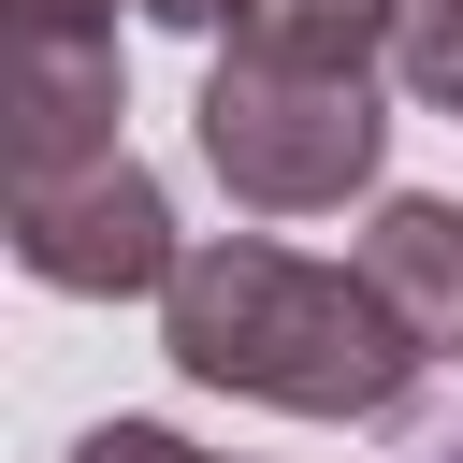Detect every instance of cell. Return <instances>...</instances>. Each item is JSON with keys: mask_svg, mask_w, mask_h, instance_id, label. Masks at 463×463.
<instances>
[{"mask_svg": "<svg viewBox=\"0 0 463 463\" xmlns=\"http://www.w3.org/2000/svg\"><path fill=\"white\" fill-rule=\"evenodd\" d=\"M130 14H145V29H232L246 0H130Z\"/></svg>", "mask_w": 463, "mask_h": 463, "instance_id": "cell-9", "label": "cell"}, {"mask_svg": "<svg viewBox=\"0 0 463 463\" xmlns=\"http://www.w3.org/2000/svg\"><path fill=\"white\" fill-rule=\"evenodd\" d=\"M391 87L434 101V116H463V0H405V29H391Z\"/></svg>", "mask_w": 463, "mask_h": 463, "instance_id": "cell-7", "label": "cell"}, {"mask_svg": "<svg viewBox=\"0 0 463 463\" xmlns=\"http://www.w3.org/2000/svg\"><path fill=\"white\" fill-rule=\"evenodd\" d=\"M188 130H203V174H217L246 217H333V203H362L376 159H391L376 72H304V58H246V43L203 72Z\"/></svg>", "mask_w": 463, "mask_h": 463, "instance_id": "cell-2", "label": "cell"}, {"mask_svg": "<svg viewBox=\"0 0 463 463\" xmlns=\"http://www.w3.org/2000/svg\"><path fill=\"white\" fill-rule=\"evenodd\" d=\"M116 0H14V188L116 159Z\"/></svg>", "mask_w": 463, "mask_h": 463, "instance_id": "cell-4", "label": "cell"}, {"mask_svg": "<svg viewBox=\"0 0 463 463\" xmlns=\"http://www.w3.org/2000/svg\"><path fill=\"white\" fill-rule=\"evenodd\" d=\"M14 260H29V289H58V304H159L174 260H188V232H174V188L116 145V159H87V174L14 188Z\"/></svg>", "mask_w": 463, "mask_h": 463, "instance_id": "cell-3", "label": "cell"}, {"mask_svg": "<svg viewBox=\"0 0 463 463\" xmlns=\"http://www.w3.org/2000/svg\"><path fill=\"white\" fill-rule=\"evenodd\" d=\"M347 260L376 275V304L405 318L420 362H463V188H391Z\"/></svg>", "mask_w": 463, "mask_h": 463, "instance_id": "cell-5", "label": "cell"}, {"mask_svg": "<svg viewBox=\"0 0 463 463\" xmlns=\"http://www.w3.org/2000/svg\"><path fill=\"white\" fill-rule=\"evenodd\" d=\"M159 347L188 391H232L275 420H347V434H391L434 376L362 260H304L275 232H203L159 289Z\"/></svg>", "mask_w": 463, "mask_h": 463, "instance_id": "cell-1", "label": "cell"}, {"mask_svg": "<svg viewBox=\"0 0 463 463\" xmlns=\"http://www.w3.org/2000/svg\"><path fill=\"white\" fill-rule=\"evenodd\" d=\"M72 463H217V449H188L174 420H101V434H72Z\"/></svg>", "mask_w": 463, "mask_h": 463, "instance_id": "cell-8", "label": "cell"}, {"mask_svg": "<svg viewBox=\"0 0 463 463\" xmlns=\"http://www.w3.org/2000/svg\"><path fill=\"white\" fill-rule=\"evenodd\" d=\"M405 29V0H246L232 43L246 58H304V72H376Z\"/></svg>", "mask_w": 463, "mask_h": 463, "instance_id": "cell-6", "label": "cell"}]
</instances>
